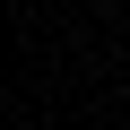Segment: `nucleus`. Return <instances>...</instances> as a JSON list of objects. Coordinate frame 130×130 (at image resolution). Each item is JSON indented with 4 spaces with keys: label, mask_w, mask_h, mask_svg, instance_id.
Returning <instances> with one entry per match:
<instances>
[]
</instances>
